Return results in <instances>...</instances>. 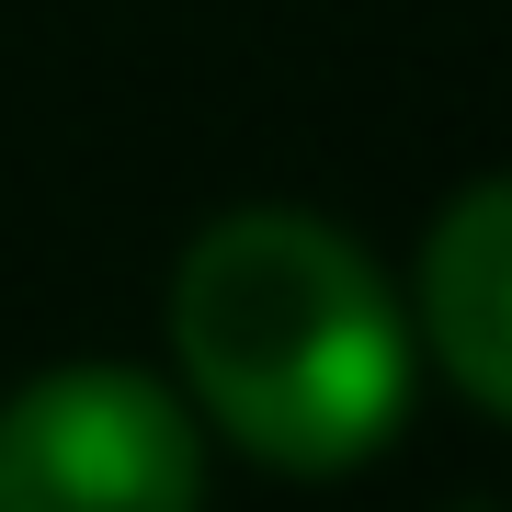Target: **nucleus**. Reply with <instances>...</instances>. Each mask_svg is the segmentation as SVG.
<instances>
[{
	"instance_id": "nucleus-1",
	"label": "nucleus",
	"mask_w": 512,
	"mask_h": 512,
	"mask_svg": "<svg viewBox=\"0 0 512 512\" xmlns=\"http://www.w3.org/2000/svg\"><path fill=\"white\" fill-rule=\"evenodd\" d=\"M171 365L239 456L342 478L410 399V319L342 228L296 205H239L171 274Z\"/></svg>"
},
{
	"instance_id": "nucleus-2",
	"label": "nucleus",
	"mask_w": 512,
	"mask_h": 512,
	"mask_svg": "<svg viewBox=\"0 0 512 512\" xmlns=\"http://www.w3.org/2000/svg\"><path fill=\"white\" fill-rule=\"evenodd\" d=\"M0 512H205V433L137 365H46L0 399Z\"/></svg>"
},
{
	"instance_id": "nucleus-3",
	"label": "nucleus",
	"mask_w": 512,
	"mask_h": 512,
	"mask_svg": "<svg viewBox=\"0 0 512 512\" xmlns=\"http://www.w3.org/2000/svg\"><path fill=\"white\" fill-rule=\"evenodd\" d=\"M512 194L501 183H467L456 205H444V228L421 239V342H433V365L467 387V410H501L512 399Z\"/></svg>"
}]
</instances>
